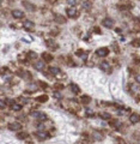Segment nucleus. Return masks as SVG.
I'll use <instances>...</instances> for the list:
<instances>
[{
  "label": "nucleus",
  "mask_w": 140,
  "mask_h": 144,
  "mask_svg": "<svg viewBox=\"0 0 140 144\" xmlns=\"http://www.w3.org/2000/svg\"><path fill=\"white\" fill-rule=\"evenodd\" d=\"M100 117L102 118V119H110L111 118V115L109 114V113H107V112H103V113H101Z\"/></svg>",
  "instance_id": "obj_23"
},
{
  "label": "nucleus",
  "mask_w": 140,
  "mask_h": 144,
  "mask_svg": "<svg viewBox=\"0 0 140 144\" xmlns=\"http://www.w3.org/2000/svg\"><path fill=\"white\" fill-rule=\"evenodd\" d=\"M110 125H111L113 127H120L121 123H120V121H116V120H115V121H113V120H111V121H110Z\"/></svg>",
  "instance_id": "obj_25"
},
{
  "label": "nucleus",
  "mask_w": 140,
  "mask_h": 144,
  "mask_svg": "<svg viewBox=\"0 0 140 144\" xmlns=\"http://www.w3.org/2000/svg\"><path fill=\"white\" fill-rule=\"evenodd\" d=\"M24 28H25V30H34L35 24H34L31 21H27L25 23H24Z\"/></svg>",
  "instance_id": "obj_13"
},
{
  "label": "nucleus",
  "mask_w": 140,
  "mask_h": 144,
  "mask_svg": "<svg viewBox=\"0 0 140 144\" xmlns=\"http://www.w3.org/2000/svg\"><path fill=\"white\" fill-rule=\"evenodd\" d=\"M102 24L104 25L105 28H108V29H110V28H113L114 25V21L111 19V18H109V17H107V18H104L103 19V22H102Z\"/></svg>",
  "instance_id": "obj_5"
},
{
  "label": "nucleus",
  "mask_w": 140,
  "mask_h": 144,
  "mask_svg": "<svg viewBox=\"0 0 140 144\" xmlns=\"http://www.w3.org/2000/svg\"><path fill=\"white\" fill-rule=\"evenodd\" d=\"M22 129V125L19 123H11L8 124V130L11 131H19Z\"/></svg>",
  "instance_id": "obj_6"
},
{
  "label": "nucleus",
  "mask_w": 140,
  "mask_h": 144,
  "mask_svg": "<svg viewBox=\"0 0 140 144\" xmlns=\"http://www.w3.org/2000/svg\"><path fill=\"white\" fill-rule=\"evenodd\" d=\"M31 117L36 118V119H38L40 121H46L47 120V115L44 113H42V112H38V110H35V112H31V114H30Z\"/></svg>",
  "instance_id": "obj_1"
},
{
  "label": "nucleus",
  "mask_w": 140,
  "mask_h": 144,
  "mask_svg": "<svg viewBox=\"0 0 140 144\" xmlns=\"http://www.w3.org/2000/svg\"><path fill=\"white\" fill-rule=\"evenodd\" d=\"M35 136L38 138L40 141H46L47 138H48V133H47V132H44L43 130H40V131H37V132L35 133Z\"/></svg>",
  "instance_id": "obj_4"
},
{
  "label": "nucleus",
  "mask_w": 140,
  "mask_h": 144,
  "mask_svg": "<svg viewBox=\"0 0 140 144\" xmlns=\"http://www.w3.org/2000/svg\"><path fill=\"white\" fill-rule=\"evenodd\" d=\"M5 106H6V104H5V101H0V107H1V108H5Z\"/></svg>",
  "instance_id": "obj_29"
},
{
  "label": "nucleus",
  "mask_w": 140,
  "mask_h": 144,
  "mask_svg": "<svg viewBox=\"0 0 140 144\" xmlns=\"http://www.w3.org/2000/svg\"><path fill=\"white\" fill-rule=\"evenodd\" d=\"M96 54L101 56V58H104V56H107L109 54V48L107 47H102V48H98L97 50H96Z\"/></svg>",
  "instance_id": "obj_3"
},
{
  "label": "nucleus",
  "mask_w": 140,
  "mask_h": 144,
  "mask_svg": "<svg viewBox=\"0 0 140 144\" xmlns=\"http://www.w3.org/2000/svg\"><path fill=\"white\" fill-rule=\"evenodd\" d=\"M36 101H40V102H46L48 101V96L47 95H41V96H37Z\"/></svg>",
  "instance_id": "obj_19"
},
{
  "label": "nucleus",
  "mask_w": 140,
  "mask_h": 144,
  "mask_svg": "<svg viewBox=\"0 0 140 144\" xmlns=\"http://www.w3.org/2000/svg\"><path fill=\"white\" fill-rule=\"evenodd\" d=\"M29 53H30V56H31V58H36V54H35L34 52H29Z\"/></svg>",
  "instance_id": "obj_31"
},
{
  "label": "nucleus",
  "mask_w": 140,
  "mask_h": 144,
  "mask_svg": "<svg viewBox=\"0 0 140 144\" xmlns=\"http://www.w3.org/2000/svg\"><path fill=\"white\" fill-rule=\"evenodd\" d=\"M54 96L55 97H61V94L60 93H54Z\"/></svg>",
  "instance_id": "obj_30"
},
{
  "label": "nucleus",
  "mask_w": 140,
  "mask_h": 144,
  "mask_svg": "<svg viewBox=\"0 0 140 144\" xmlns=\"http://www.w3.org/2000/svg\"><path fill=\"white\" fill-rule=\"evenodd\" d=\"M92 137L95 141H102V139H103V135H102L101 132H98V131H95L92 133Z\"/></svg>",
  "instance_id": "obj_15"
},
{
  "label": "nucleus",
  "mask_w": 140,
  "mask_h": 144,
  "mask_svg": "<svg viewBox=\"0 0 140 144\" xmlns=\"http://www.w3.org/2000/svg\"><path fill=\"white\" fill-rule=\"evenodd\" d=\"M129 120H131V123H133V124L139 123L140 115H139V114H137V113H134V114H132V115L129 117Z\"/></svg>",
  "instance_id": "obj_12"
},
{
  "label": "nucleus",
  "mask_w": 140,
  "mask_h": 144,
  "mask_svg": "<svg viewBox=\"0 0 140 144\" xmlns=\"http://www.w3.org/2000/svg\"><path fill=\"white\" fill-rule=\"evenodd\" d=\"M42 58H43L44 60H47V61H50V60H53V55L47 54V53H43V54H42Z\"/></svg>",
  "instance_id": "obj_22"
},
{
  "label": "nucleus",
  "mask_w": 140,
  "mask_h": 144,
  "mask_svg": "<svg viewBox=\"0 0 140 144\" xmlns=\"http://www.w3.org/2000/svg\"><path fill=\"white\" fill-rule=\"evenodd\" d=\"M55 88H56V89H58V88L61 89V88H62V85H61V84H55Z\"/></svg>",
  "instance_id": "obj_32"
},
{
  "label": "nucleus",
  "mask_w": 140,
  "mask_h": 144,
  "mask_svg": "<svg viewBox=\"0 0 140 144\" xmlns=\"http://www.w3.org/2000/svg\"><path fill=\"white\" fill-rule=\"evenodd\" d=\"M67 2H68V5H71V6L77 5V0H67Z\"/></svg>",
  "instance_id": "obj_26"
},
{
  "label": "nucleus",
  "mask_w": 140,
  "mask_h": 144,
  "mask_svg": "<svg viewBox=\"0 0 140 144\" xmlns=\"http://www.w3.org/2000/svg\"><path fill=\"white\" fill-rule=\"evenodd\" d=\"M12 16L16 19H20V18L24 17V13H23V11H19V10H13L12 11Z\"/></svg>",
  "instance_id": "obj_8"
},
{
  "label": "nucleus",
  "mask_w": 140,
  "mask_h": 144,
  "mask_svg": "<svg viewBox=\"0 0 140 144\" xmlns=\"http://www.w3.org/2000/svg\"><path fill=\"white\" fill-rule=\"evenodd\" d=\"M135 79H137V82H138V83H140V75L137 76V78H135Z\"/></svg>",
  "instance_id": "obj_33"
},
{
  "label": "nucleus",
  "mask_w": 140,
  "mask_h": 144,
  "mask_svg": "<svg viewBox=\"0 0 140 144\" xmlns=\"http://www.w3.org/2000/svg\"><path fill=\"white\" fill-rule=\"evenodd\" d=\"M67 16L70 17V18H77L78 16H79V12H78V10L77 8H74V7H70V8H67Z\"/></svg>",
  "instance_id": "obj_2"
},
{
  "label": "nucleus",
  "mask_w": 140,
  "mask_h": 144,
  "mask_svg": "<svg viewBox=\"0 0 140 144\" xmlns=\"http://www.w3.org/2000/svg\"><path fill=\"white\" fill-rule=\"evenodd\" d=\"M49 72L54 76L59 75V73H60V69H59V67H55V66H52V67H49Z\"/></svg>",
  "instance_id": "obj_16"
},
{
  "label": "nucleus",
  "mask_w": 140,
  "mask_h": 144,
  "mask_svg": "<svg viewBox=\"0 0 140 144\" xmlns=\"http://www.w3.org/2000/svg\"><path fill=\"white\" fill-rule=\"evenodd\" d=\"M86 114L89 117H91V115H93V112L91 109H86Z\"/></svg>",
  "instance_id": "obj_28"
},
{
  "label": "nucleus",
  "mask_w": 140,
  "mask_h": 144,
  "mask_svg": "<svg viewBox=\"0 0 140 144\" xmlns=\"http://www.w3.org/2000/svg\"><path fill=\"white\" fill-rule=\"evenodd\" d=\"M22 101H23V103H28V100L24 98V97H22Z\"/></svg>",
  "instance_id": "obj_34"
},
{
  "label": "nucleus",
  "mask_w": 140,
  "mask_h": 144,
  "mask_svg": "<svg viewBox=\"0 0 140 144\" xmlns=\"http://www.w3.org/2000/svg\"><path fill=\"white\" fill-rule=\"evenodd\" d=\"M83 8L90 10V8H91V4H90L89 1H83Z\"/></svg>",
  "instance_id": "obj_24"
},
{
  "label": "nucleus",
  "mask_w": 140,
  "mask_h": 144,
  "mask_svg": "<svg viewBox=\"0 0 140 144\" xmlns=\"http://www.w3.org/2000/svg\"><path fill=\"white\" fill-rule=\"evenodd\" d=\"M90 96H86V95H84V96H81V98H80V101H81V103H84V104H87V103H90Z\"/></svg>",
  "instance_id": "obj_18"
},
{
  "label": "nucleus",
  "mask_w": 140,
  "mask_h": 144,
  "mask_svg": "<svg viewBox=\"0 0 140 144\" xmlns=\"http://www.w3.org/2000/svg\"><path fill=\"white\" fill-rule=\"evenodd\" d=\"M24 6L27 10H30V11H34L35 10V7L33 6V4H30V2H28V1H24Z\"/></svg>",
  "instance_id": "obj_21"
},
{
  "label": "nucleus",
  "mask_w": 140,
  "mask_h": 144,
  "mask_svg": "<svg viewBox=\"0 0 140 144\" xmlns=\"http://www.w3.org/2000/svg\"><path fill=\"white\" fill-rule=\"evenodd\" d=\"M11 109L14 110V112H19L22 109V104H19L17 102H12L11 103Z\"/></svg>",
  "instance_id": "obj_14"
},
{
  "label": "nucleus",
  "mask_w": 140,
  "mask_h": 144,
  "mask_svg": "<svg viewBox=\"0 0 140 144\" xmlns=\"http://www.w3.org/2000/svg\"><path fill=\"white\" fill-rule=\"evenodd\" d=\"M132 45L135 46V47H140V40H135V41L132 42Z\"/></svg>",
  "instance_id": "obj_27"
},
{
  "label": "nucleus",
  "mask_w": 140,
  "mask_h": 144,
  "mask_svg": "<svg viewBox=\"0 0 140 144\" xmlns=\"http://www.w3.org/2000/svg\"><path fill=\"white\" fill-rule=\"evenodd\" d=\"M34 67H35V70H38V71L43 70L44 69V61L43 60H38V61L34 62Z\"/></svg>",
  "instance_id": "obj_7"
},
{
  "label": "nucleus",
  "mask_w": 140,
  "mask_h": 144,
  "mask_svg": "<svg viewBox=\"0 0 140 144\" xmlns=\"http://www.w3.org/2000/svg\"><path fill=\"white\" fill-rule=\"evenodd\" d=\"M70 89H71V91H72L73 94H79L80 93V88L77 84H74V83H71V84H70Z\"/></svg>",
  "instance_id": "obj_11"
},
{
  "label": "nucleus",
  "mask_w": 140,
  "mask_h": 144,
  "mask_svg": "<svg viewBox=\"0 0 140 144\" xmlns=\"http://www.w3.org/2000/svg\"><path fill=\"white\" fill-rule=\"evenodd\" d=\"M46 43H47V47L50 48L52 50H54V49H56V48H58V43H55L53 40H47Z\"/></svg>",
  "instance_id": "obj_10"
},
{
  "label": "nucleus",
  "mask_w": 140,
  "mask_h": 144,
  "mask_svg": "<svg viewBox=\"0 0 140 144\" xmlns=\"http://www.w3.org/2000/svg\"><path fill=\"white\" fill-rule=\"evenodd\" d=\"M17 137L19 138V139H27L29 137V135H28L27 132H19L18 135H17Z\"/></svg>",
  "instance_id": "obj_20"
},
{
  "label": "nucleus",
  "mask_w": 140,
  "mask_h": 144,
  "mask_svg": "<svg viewBox=\"0 0 140 144\" xmlns=\"http://www.w3.org/2000/svg\"><path fill=\"white\" fill-rule=\"evenodd\" d=\"M101 70H103V71H107V72H109L110 70H111V67H110V64L108 61H102L100 65Z\"/></svg>",
  "instance_id": "obj_9"
},
{
  "label": "nucleus",
  "mask_w": 140,
  "mask_h": 144,
  "mask_svg": "<svg viewBox=\"0 0 140 144\" xmlns=\"http://www.w3.org/2000/svg\"><path fill=\"white\" fill-rule=\"evenodd\" d=\"M55 21L58 22V24H64V23L66 22V18H65V17H62V16H59V14H58V16L55 17Z\"/></svg>",
  "instance_id": "obj_17"
}]
</instances>
